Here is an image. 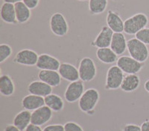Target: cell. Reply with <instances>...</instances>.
Listing matches in <instances>:
<instances>
[{
	"mask_svg": "<svg viewBox=\"0 0 149 131\" xmlns=\"http://www.w3.org/2000/svg\"><path fill=\"white\" fill-rule=\"evenodd\" d=\"M45 105L44 97L30 94L26 96L22 100V106L24 110L34 111Z\"/></svg>",
	"mask_w": 149,
	"mask_h": 131,
	"instance_id": "cell-18",
	"label": "cell"
},
{
	"mask_svg": "<svg viewBox=\"0 0 149 131\" xmlns=\"http://www.w3.org/2000/svg\"><path fill=\"white\" fill-rule=\"evenodd\" d=\"M30 124H31V113L27 110H23L17 113L13 121V124L21 131L26 130Z\"/></svg>",
	"mask_w": 149,
	"mask_h": 131,
	"instance_id": "cell-24",
	"label": "cell"
},
{
	"mask_svg": "<svg viewBox=\"0 0 149 131\" xmlns=\"http://www.w3.org/2000/svg\"><path fill=\"white\" fill-rule=\"evenodd\" d=\"M28 91L30 94L46 97L52 93V87L42 81L36 80L29 84Z\"/></svg>",
	"mask_w": 149,
	"mask_h": 131,
	"instance_id": "cell-14",
	"label": "cell"
},
{
	"mask_svg": "<svg viewBox=\"0 0 149 131\" xmlns=\"http://www.w3.org/2000/svg\"><path fill=\"white\" fill-rule=\"evenodd\" d=\"M39 55L31 49H22L17 53L13 62L16 64L23 66L32 67L37 64Z\"/></svg>",
	"mask_w": 149,
	"mask_h": 131,
	"instance_id": "cell-9",
	"label": "cell"
},
{
	"mask_svg": "<svg viewBox=\"0 0 149 131\" xmlns=\"http://www.w3.org/2000/svg\"><path fill=\"white\" fill-rule=\"evenodd\" d=\"M96 57L104 64H112L118 60V55L110 47L98 48L96 51Z\"/></svg>",
	"mask_w": 149,
	"mask_h": 131,
	"instance_id": "cell-22",
	"label": "cell"
},
{
	"mask_svg": "<svg viewBox=\"0 0 149 131\" xmlns=\"http://www.w3.org/2000/svg\"><path fill=\"white\" fill-rule=\"evenodd\" d=\"M25 131H43L40 126H37V125H34L33 124H30Z\"/></svg>",
	"mask_w": 149,
	"mask_h": 131,
	"instance_id": "cell-33",
	"label": "cell"
},
{
	"mask_svg": "<svg viewBox=\"0 0 149 131\" xmlns=\"http://www.w3.org/2000/svg\"><path fill=\"white\" fill-rule=\"evenodd\" d=\"M58 72L62 79L70 82L80 80L78 69L74 64H72L70 63H68V62L61 63Z\"/></svg>",
	"mask_w": 149,
	"mask_h": 131,
	"instance_id": "cell-13",
	"label": "cell"
},
{
	"mask_svg": "<svg viewBox=\"0 0 149 131\" xmlns=\"http://www.w3.org/2000/svg\"><path fill=\"white\" fill-rule=\"evenodd\" d=\"M49 27L52 33L56 36H65L69 32V24L62 13L56 12L50 17Z\"/></svg>",
	"mask_w": 149,
	"mask_h": 131,
	"instance_id": "cell-4",
	"label": "cell"
},
{
	"mask_svg": "<svg viewBox=\"0 0 149 131\" xmlns=\"http://www.w3.org/2000/svg\"><path fill=\"white\" fill-rule=\"evenodd\" d=\"M142 131H149V120H146L141 124Z\"/></svg>",
	"mask_w": 149,
	"mask_h": 131,
	"instance_id": "cell-35",
	"label": "cell"
},
{
	"mask_svg": "<svg viewBox=\"0 0 149 131\" xmlns=\"http://www.w3.org/2000/svg\"><path fill=\"white\" fill-rule=\"evenodd\" d=\"M15 92V84L14 80L8 74L0 76V93L4 96H11Z\"/></svg>",
	"mask_w": 149,
	"mask_h": 131,
	"instance_id": "cell-21",
	"label": "cell"
},
{
	"mask_svg": "<svg viewBox=\"0 0 149 131\" xmlns=\"http://www.w3.org/2000/svg\"><path fill=\"white\" fill-rule=\"evenodd\" d=\"M108 5V0H89V11L92 15L103 14Z\"/></svg>",
	"mask_w": 149,
	"mask_h": 131,
	"instance_id": "cell-26",
	"label": "cell"
},
{
	"mask_svg": "<svg viewBox=\"0 0 149 131\" xmlns=\"http://www.w3.org/2000/svg\"><path fill=\"white\" fill-rule=\"evenodd\" d=\"M13 50L11 46L8 44L2 43L0 45V63L2 64L5 61H7L10 56L12 55Z\"/></svg>",
	"mask_w": 149,
	"mask_h": 131,
	"instance_id": "cell-27",
	"label": "cell"
},
{
	"mask_svg": "<svg viewBox=\"0 0 149 131\" xmlns=\"http://www.w3.org/2000/svg\"><path fill=\"white\" fill-rule=\"evenodd\" d=\"M38 79L52 87H58L61 82V76L57 71H44L40 70L38 73Z\"/></svg>",
	"mask_w": 149,
	"mask_h": 131,
	"instance_id": "cell-16",
	"label": "cell"
},
{
	"mask_svg": "<svg viewBox=\"0 0 149 131\" xmlns=\"http://www.w3.org/2000/svg\"><path fill=\"white\" fill-rule=\"evenodd\" d=\"M4 131H21L18 128L14 125V124H8L5 127Z\"/></svg>",
	"mask_w": 149,
	"mask_h": 131,
	"instance_id": "cell-34",
	"label": "cell"
},
{
	"mask_svg": "<svg viewBox=\"0 0 149 131\" xmlns=\"http://www.w3.org/2000/svg\"><path fill=\"white\" fill-rule=\"evenodd\" d=\"M100 99V94L98 90L95 88H89L85 90L84 94L78 101L80 110L87 114H93L95 112L98 101Z\"/></svg>",
	"mask_w": 149,
	"mask_h": 131,
	"instance_id": "cell-1",
	"label": "cell"
},
{
	"mask_svg": "<svg viewBox=\"0 0 149 131\" xmlns=\"http://www.w3.org/2000/svg\"><path fill=\"white\" fill-rule=\"evenodd\" d=\"M85 87L84 82L78 80L70 82L66 87L64 92V98L69 103H74L79 101V99L84 94Z\"/></svg>",
	"mask_w": 149,
	"mask_h": 131,
	"instance_id": "cell-8",
	"label": "cell"
},
{
	"mask_svg": "<svg viewBox=\"0 0 149 131\" xmlns=\"http://www.w3.org/2000/svg\"><path fill=\"white\" fill-rule=\"evenodd\" d=\"M0 16L2 20L5 23L10 24V25H16L18 23L17 21L15 6L14 4L4 2L1 7Z\"/></svg>",
	"mask_w": 149,
	"mask_h": 131,
	"instance_id": "cell-19",
	"label": "cell"
},
{
	"mask_svg": "<svg viewBox=\"0 0 149 131\" xmlns=\"http://www.w3.org/2000/svg\"><path fill=\"white\" fill-rule=\"evenodd\" d=\"M42 130L43 131H65L64 126L59 124L47 125Z\"/></svg>",
	"mask_w": 149,
	"mask_h": 131,
	"instance_id": "cell-30",
	"label": "cell"
},
{
	"mask_svg": "<svg viewBox=\"0 0 149 131\" xmlns=\"http://www.w3.org/2000/svg\"><path fill=\"white\" fill-rule=\"evenodd\" d=\"M107 25L111 29L113 33H123L125 27V21L122 19L117 12L109 10L107 14Z\"/></svg>",
	"mask_w": 149,
	"mask_h": 131,
	"instance_id": "cell-15",
	"label": "cell"
},
{
	"mask_svg": "<svg viewBox=\"0 0 149 131\" xmlns=\"http://www.w3.org/2000/svg\"><path fill=\"white\" fill-rule=\"evenodd\" d=\"M45 105L49 107L53 112H61L64 108V102L63 99L58 94L51 93L44 97Z\"/></svg>",
	"mask_w": 149,
	"mask_h": 131,
	"instance_id": "cell-25",
	"label": "cell"
},
{
	"mask_svg": "<svg viewBox=\"0 0 149 131\" xmlns=\"http://www.w3.org/2000/svg\"><path fill=\"white\" fill-rule=\"evenodd\" d=\"M80 80L84 82H89L95 79L97 74V68L95 62L90 57L81 59L78 65Z\"/></svg>",
	"mask_w": 149,
	"mask_h": 131,
	"instance_id": "cell-5",
	"label": "cell"
},
{
	"mask_svg": "<svg viewBox=\"0 0 149 131\" xmlns=\"http://www.w3.org/2000/svg\"><path fill=\"white\" fill-rule=\"evenodd\" d=\"M116 65L125 74H137L144 67V63L133 59L130 56H121Z\"/></svg>",
	"mask_w": 149,
	"mask_h": 131,
	"instance_id": "cell-7",
	"label": "cell"
},
{
	"mask_svg": "<svg viewBox=\"0 0 149 131\" xmlns=\"http://www.w3.org/2000/svg\"><path fill=\"white\" fill-rule=\"evenodd\" d=\"M144 88L146 91L149 93V79H148L144 84Z\"/></svg>",
	"mask_w": 149,
	"mask_h": 131,
	"instance_id": "cell-37",
	"label": "cell"
},
{
	"mask_svg": "<svg viewBox=\"0 0 149 131\" xmlns=\"http://www.w3.org/2000/svg\"><path fill=\"white\" fill-rule=\"evenodd\" d=\"M125 73L117 65H113L107 70L105 81V89L109 91H114L120 88Z\"/></svg>",
	"mask_w": 149,
	"mask_h": 131,
	"instance_id": "cell-6",
	"label": "cell"
},
{
	"mask_svg": "<svg viewBox=\"0 0 149 131\" xmlns=\"http://www.w3.org/2000/svg\"><path fill=\"white\" fill-rule=\"evenodd\" d=\"M4 2H8V3L14 4L15 5L16 3H18V2H22V0H3Z\"/></svg>",
	"mask_w": 149,
	"mask_h": 131,
	"instance_id": "cell-36",
	"label": "cell"
},
{
	"mask_svg": "<svg viewBox=\"0 0 149 131\" xmlns=\"http://www.w3.org/2000/svg\"><path fill=\"white\" fill-rule=\"evenodd\" d=\"M135 38L141 41L146 45H149V27H145L135 35Z\"/></svg>",
	"mask_w": 149,
	"mask_h": 131,
	"instance_id": "cell-28",
	"label": "cell"
},
{
	"mask_svg": "<svg viewBox=\"0 0 149 131\" xmlns=\"http://www.w3.org/2000/svg\"><path fill=\"white\" fill-rule=\"evenodd\" d=\"M130 56L139 62L144 63L149 57V50L147 45L136 38L127 40V49Z\"/></svg>",
	"mask_w": 149,
	"mask_h": 131,
	"instance_id": "cell-3",
	"label": "cell"
},
{
	"mask_svg": "<svg viewBox=\"0 0 149 131\" xmlns=\"http://www.w3.org/2000/svg\"><path fill=\"white\" fill-rule=\"evenodd\" d=\"M22 2L31 9H35L40 3V0H22Z\"/></svg>",
	"mask_w": 149,
	"mask_h": 131,
	"instance_id": "cell-32",
	"label": "cell"
},
{
	"mask_svg": "<svg viewBox=\"0 0 149 131\" xmlns=\"http://www.w3.org/2000/svg\"><path fill=\"white\" fill-rule=\"evenodd\" d=\"M63 126L65 131H84L81 125L74 121H68Z\"/></svg>",
	"mask_w": 149,
	"mask_h": 131,
	"instance_id": "cell-29",
	"label": "cell"
},
{
	"mask_svg": "<svg viewBox=\"0 0 149 131\" xmlns=\"http://www.w3.org/2000/svg\"><path fill=\"white\" fill-rule=\"evenodd\" d=\"M61 63L59 59H58L48 53H42L39 55L38 61L36 64V67L40 70L44 71H58Z\"/></svg>",
	"mask_w": 149,
	"mask_h": 131,
	"instance_id": "cell-11",
	"label": "cell"
},
{
	"mask_svg": "<svg viewBox=\"0 0 149 131\" xmlns=\"http://www.w3.org/2000/svg\"><path fill=\"white\" fill-rule=\"evenodd\" d=\"M77 1H79V2H86V1H89V0H77Z\"/></svg>",
	"mask_w": 149,
	"mask_h": 131,
	"instance_id": "cell-38",
	"label": "cell"
},
{
	"mask_svg": "<svg viewBox=\"0 0 149 131\" xmlns=\"http://www.w3.org/2000/svg\"><path fill=\"white\" fill-rule=\"evenodd\" d=\"M15 6L16 16L18 24L27 23L31 16V10L23 2H18L14 5Z\"/></svg>",
	"mask_w": 149,
	"mask_h": 131,
	"instance_id": "cell-23",
	"label": "cell"
},
{
	"mask_svg": "<svg viewBox=\"0 0 149 131\" xmlns=\"http://www.w3.org/2000/svg\"><path fill=\"white\" fill-rule=\"evenodd\" d=\"M113 34V31L108 26H103L95 39L91 42V45L96 48L110 47Z\"/></svg>",
	"mask_w": 149,
	"mask_h": 131,
	"instance_id": "cell-10",
	"label": "cell"
},
{
	"mask_svg": "<svg viewBox=\"0 0 149 131\" xmlns=\"http://www.w3.org/2000/svg\"><path fill=\"white\" fill-rule=\"evenodd\" d=\"M122 131H142L141 126L135 124H127L123 128Z\"/></svg>",
	"mask_w": 149,
	"mask_h": 131,
	"instance_id": "cell-31",
	"label": "cell"
},
{
	"mask_svg": "<svg viewBox=\"0 0 149 131\" xmlns=\"http://www.w3.org/2000/svg\"><path fill=\"white\" fill-rule=\"evenodd\" d=\"M140 85V78L137 74H127L125 76L120 88L122 91L131 93L136 91Z\"/></svg>",
	"mask_w": 149,
	"mask_h": 131,
	"instance_id": "cell-20",
	"label": "cell"
},
{
	"mask_svg": "<svg viewBox=\"0 0 149 131\" xmlns=\"http://www.w3.org/2000/svg\"><path fill=\"white\" fill-rule=\"evenodd\" d=\"M148 18L143 13H136L125 20L124 33L127 35H136L139 30L147 27Z\"/></svg>",
	"mask_w": 149,
	"mask_h": 131,
	"instance_id": "cell-2",
	"label": "cell"
},
{
	"mask_svg": "<svg viewBox=\"0 0 149 131\" xmlns=\"http://www.w3.org/2000/svg\"><path fill=\"white\" fill-rule=\"evenodd\" d=\"M113 1H116V0H113Z\"/></svg>",
	"mask_w": 149,
	"mask_h": 131,
	"instance_id": "cell-39",
	"label": "cell"
},
{
	"mask_svg": "<svg viewBox=\"0 0 149 131\" xmlns=\"http://www.w3.org/2000/svg\"><path fill=\"white\" fill-rule=\"evenodd\" d=\"M110 48L118 56H122L127 49V41L123 33H114Z\"/></svg>",
	"mask_w": 149,
	"mask_h": 131,
	"instance_id": "cell-17",
	"label": "cell"
},
{
	"mask_svg": "<svg viewBox=\"0 0 149 131\" xmlns=\"http://www.w3.org/2000/svg\"><path fill=\"white\" fill-rule=\"evenodd\" d=\"M53 111L46 105L35 110L31 113V124L42 126L52 119Z\"/></svg>",
	"mask_w": 149,
	"mask_h": 131,
	"instance_id": "cell-12",
	"label": "cell"
}]
</instances>
